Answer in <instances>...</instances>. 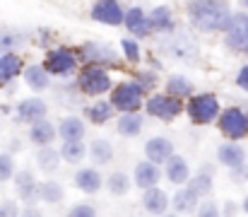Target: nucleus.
Segmentation results:
<instances>
[{
    "instance_id": "f257e3e1",
    "label": "nucleus",
    "mask_w": 248,
    "mask_h": 217,
    "mask_svg": "<svg viewBox=\"0 0 248 217\" xmlns=\"http://www.w3.org/2000/svg\"><path fill=\"white\" fill-rule=\"evenodd\" d=\"M188 19L195 29L200 32H224L232 19V10L227 2H215V0H200L188 5Z\"/></svg>"
},
{
    "instance_id": "f03ea898",
    "label": "nucleus",
    "mask_w": 248,
    "mask_h": 217,
    "mask_svg": "<svg viewBox=\"0 0 248 217\" xmlns=\"http://www.w3.org/2000/svg\"><path fill=\"white\" fill-rule=\"evenodd\" d=\"M186 111H188V116H190V121L193 123H198V126H207V123H212L215 118H219V101H217V97L215 94H193L190 97V101H188V106H186Z\"/></svg>"
},
{
    "instance_id": "7ed1b4c3",
    "label": "nucleus",
    "mask_w": 248,
    "mask_h": 217,
    "mask_svg": "<svg viewBox=\"0 0 248 217\" xmlns=\"http://www.w3.org/2000/svg\"><path fill=\"white\" fill-rule=\"evenodd\" d=\"M219 131L224 133V138H229L232 143L241 140L248 135V114L239 106H229L224 111H219Z\"/></svg>"
},
{
    "instance_id": "20e7f679",
    "label": "nucleus",
    "mask_w": 248,
    "mask_h": 217,
    "mask_svg": "<svg viewBox=\"0 0 248 217\" xmlns=\"http://www.w3.org/2000/svg\"><path fill=\"white\" fill-rule=\"evenodd\" d=\"M142 89L138 82H121L111 94V106L121 114H135L142 106Z\"/></svg>"
},
{
    "instance_id": "39448f33",
    "label": "nucleus",
    "mask_w": 248,
    "mask_h": 217,
    "mask_svg": "<svg viewBox=\"0 0 248 217\" xmlns=\"http://www.w3.org/2000/svg\"><path fill=\"white\" fill-rule=\"evenodd\" d=\"M224 44L236 53H248V12L232 15L229 27L224 29Z\"/></svg>"
},
{
    "instance_id": "423d86ee",
    "label": "nucleus",
    "mask_w": 248,
    "mask_h": 217,
    "mask_svg": "<svg viewBox=\"0 0 248 217\" xmlns=\"http://www.w3.org/2000/svg\"><path fill=\"white\" fill-rule=\"evenodd\" d=\"M145 109H147L150 116H155L159 121H173L183 111V104H181V99H173L169 94H155V97L147 99Z\"/></svg>"
},
{
    "instance_id": "0eeeda50",
    "label": "nucleus",
    "mask_w": 248,
    "mask_h": 217,
    "mask_svg": "<svg viewBox=\"0 0 248 217\" xmlns=\"http://www.w3.org/2000/svg\"><path fill=\"white\" fill-rule=\"evenodd\" d=\"M78 84L84 94H104L111 89V77H108V72L96 68V66H87L78 75Z\"/></svg>"
},
{
    "instance_id": "6e6552de",
    "label": "nucleus",
    "mask_w": 248,
    "mask_h": 217,
    "mask_svg": "<svg viewBox=\"0 0 248 217\" xmlns=\"http://www.w3.org/2000/svg\"><path fill=\"white\" fill-rule=\"evenodd\" d=\"M92 19L94 22H99V24H108V27H118V24H123V7H121V2H116V0H99V2H94L92 5Z\"/></svg>"
},
{
    "instance_id": "1a4fd4ad",
    "label": "nucleus",
    "mask_w": 248,
    "mask_h": 217,
    "mask_svg": "<svg viewBox=\"0 0 248 217\" xmlns=\"http://www.w3.org/2000/svg\"><path fill=\"white\" fill-rule=\"evenodd\" d=\"M46 114H48V106H46V101H44L41 97H29V99H22V101L17 104V118H19L22 123L34 126V123L44 121Z\"/></svg>"
},
{
    "instance_id": "9d476101",
    "label": "nucleus",
    "mask_w": 248,
    "mask_h": 217,
    "mask_svg": "<svg viewBox=\"0 0 248 217\" xmlns=\"http://www.w3.org/2000/svg\"><path fill=\"white\" fill-rule=\"evenodd\" d=\"M46 75H65L75 68V53L70 49H56L46 56V63L41 66Z\"/></svg>"
},
{
    "instance_id": "9b49d317",
    "label": "nucleus",
    "mask_w": 248,
    "mask_h": 217,
    "mask_svg": "<svg viewBox=\"0 0 248 217\" xmlns=\"http://www.w3.org/2000/svg\"><path fill=\"white\" fill-rule=\"evenodd\" d=\"M145 154H147V162L155 164V167L166 164V162L173 157V143H171L169 138L157 135V138L147 140V145H145Z\"/></svg>"
},
{
    "instance_id": "f8f14e48",
    "label": "nucleus",
    "mask_w": 248,
    "mask_h": 217,
    "mask_svg": "<svg viewBox=\"0 0 248 217\" xmlns=\"http://www.w3.org/2000/svg\"><path fill=\"white\" fill-rule=\"evenodd\" d=\"M12 179H15V186H17V196L24 203L34 205V200H39V181L34 179V174L31 171H15Z\"/></svg>"
},
{
    "instance_id": "ddd939ff",
    "label": "nucleus",
    "mask_w": 248,
    "mask_h": 217,
    "mask_svg": "<svg viewBox=\"0 0 248 217\" xmlns=\"http://www.w3.org/2000/svg\"><path fill=\"white\" fill-rule=\"evenodd\" d=\"M84 133H87L84 121L78 118V116H65L56 128V135L63 138V143H82Z\"/></svg>"
},
{
    "instance_id": "4468645a",
    "label": "nucleus",
    "mask_w": 248,
    "mask_h": 217,
    "mask_svg": "<svg viewBox=\"0 0 248 217\" xmlns=\"http://www.w3.org/2000/svg\"><path fill=\"white\" fill-rule=\"evenodd\" d=\"M123 24L128 27V32L133 36H147L152 29H150V19H147V12L142 7H130L125 15H123Z\"/></svg>"
},
{
    "instance_id": "2eb2a0df",
    "label": "nucleus",
    "mask_w": 248,
    "mask_h": 217,
    "mask_svg": "<svg viewBox=\"0 0 248 217\" xmlns=\"http://www.w3.org/2000/svg\"><path fill=\"white\" fill-rule=\"evenodd\" d=\"M159 179H162V169L155 167V164H150L147 159L135 167V184H138V188H142V191L157 188Z\"/></svg>"
},
{
    "instance_id": "dca6fc26",
    "label": "nucleus",
    "mask_w": 248,
    "mask_h": 217,
    "mask_svg": "<svg viewBox=\"0 0 248 217\" xmlns=\"http://www.w3.org/2000/svg\"><path fill=\"white\" fill-rule=\"evenodd\" d=\"M217 159L229 169H241L246 162V152L239 143H224L217 147Z\"/></svg>"
},
{
    "instance_id": "f3484780",
    "label": "nucleus",
    "mask_w": 248,
    "mask_h": 217,
    "mask_svg": "<svg viewBox=\"0 0 248 217\" xmlns=\"http://www.w3.org/2000/svg\"><path fill=\"white\" fill-rule=\"evenodd\" d=\"M101 174L96 171V169H92V167H84L80 169L78 174H75V186L87 193V196H94V193H99L101 191Z\"/></svg>"
},
{
    "instance_id": "a211bd4d",
    "label": "nucleus",
    "mask_w": 248,
    "mask_h": 217,
    "mask_svg": "<svg viewBox=\"0 0 248 217\" xmlns=\"http://www.w3.org/2000/svg\"><path fill=\"white\" fill-rule=\"evenodd\" d=\"M56 138H58L56 135V126L51 121H46V118L34 123V126H29V140L34 145H39V147H51V143Z\"/></svg>"
},
{
    "instance_id": "6ab92c4d",
    "label": "nucleus",
    "mask_w": 248,
    "mask_h": 217,
    "mask_svg": "<svg viewBox=\"0 0 248 217\" xmlns=\"http://www.w3.org/2000/svg\"><path fill=\"white\" fill-rule=\"evenodd\" d=\"M142 205L150 215L162 217L166 213V208H169V196L162 188H150V191L142 193Z\"/></svg>"
},
{
    "instance_id": "aec40b11",
    "label": "nucleus",
    "mask_w": 248,
    "mask_h": 217,
    "mask_svg": "<svg viewBox=\"0 0 248 217\" xmlns=\"http://www.w3.org/2000/svg\"><path fill=\"white\" fill-rule=\"evenodd\" d=\"M166 179H169L171 184H176V186L188 184V179H190V167H188V162H186L183 157L173 154V157L166 162Z\"/></svg>"
},
{
    "instance_id": "412c9836",
    "label": "nucleus",
    "mask_w": 248,
    "mask_h": 217,
    "mask_svg": "<svg viewBox=\"0 0 248 217\" xmlns=\"http://www.w3.org/2000/svg\"><path fill=\"white\" fill-rule=\"evenodd\" d=\"M142 123L145 121H142L140 114H121V118L116 123V131L123 138H138L142 133Z\"/></svg>"
},
{
    "instance_id": "4be33fe9",
    "label": "nucleus",
    "mask_w": 248,
    "mask_h": 217,
    "mask_svg": "<svg viewBox=\"0 0 248 217\" xmlns=\"http://www.w3.org/2000/svg\"><path fill=\"white\" fill-rule=\"evenodd\" d=\"M198 205H200V198L188 186L181 188V191H176V196H173V210L178 215H190V213L198 210Z\"/></svg>"
},
{
    "instance_id": "5701e85b",
    "label": "nucleus",
    "mask_w": 248,
    "mask_h": 217,
    "mask_svg": "<svg viewBox=\"0 0 248 217\" xmlns=\"http://www.w3.org/2000/svg\"><path fill=\"white\" fill-rule=\"evenodd\" d=\"M22 72V58L17 53H2L0 56V87L10 80H15Z\"/></svg>"
},
{
    "instance_id": "b1692460",
    "label": "nucleus",
    "mask_w": 248,
    "mask_h": 217,
    "mask_svg": "<svg viewBox=\"0 0 248 217\" xmlns=\"http://www.w3.org/2000/svg\"><path fill=\"white\" fill-rule=\"evenodd\" d=\"M24 82H27V87H29L31 92H44V89H48V75H46V70H44L39 63H34V66H29V68L24 70Z\"/></svg>"
},
{
    "instance_id": "393cba45",
    "label": "nucleus",
    "mask_w": 248,
    "mask_h": 217,
    "mask_svg": "<svg viewBox=\"0 0 248 217\" xmlns=\"http://www.w3.org/2000/svg\"><path fill=\"white\" fill-rule=\"evenodd\" d=\"M169 51L176 58H193L198 53V46L188 39V34H178L173 36V41H169Z\"/></svg>"
},
{
    "instance_id": "a878e982",
    "label": "nucleus",
    "mask_w": 248,
    "mask_h": 217,
    "mask_svg": "<svg viewBox=\"0 0 248 217\" xmlns=\"http://www.w3.org/2000/svg\"><path fill=\"white\" fill-rule=\"evenodd\" d=\"M166 92H169V97H173V99L190 97V94H193V82H190L186 75H171V77L166 80Z\"/></svg>"
},
{
    "instance_id": "bb28decb",
    "label": "nucleus",
    "mask_w": 248,
    "mask_h": 217,
    "mask_svg": "<svg viewBox=\"0 0 248 217\" xmlns=\"http://www.w3.org/2000/svg\"><path fill=\"white\" fill-rule=\"evenodd\" d=\"M87 61H96V63H116V51L108 44H87L84 46Z\"/></svg>"
},
{
    "instance_id": "cd10ccee",
    "label": "nucleus",
    "mask_w": 248,
    "mask_h": 217,
    "mask_svg": "<svg viewBox=\"0 0 248 217\" xmlns=\"http://www.w3.org/2000/svg\"><path fill=\"white\" fill-rule=\"evenodd\" d=\"M63 198H65V191H63L61 184H56V181H44V184H39V200H44V203H48V205H58Z\"/></svg>"
},
{
    "instance_id": "c85d7f7f",
    "label": "nucleus",
    "mask_w": 248,
    "mask_h": 217,
    "mask_svg": "<svg viewBox=\"0 0 248 217\" xmlns=\"http://www.w3.org/2000/svg\"><path fill=\"white\" fill-rule=\"evenodd\" d=\"M84 114H87V118H89L92 123L104 126V123L111 121V116H113V106H111V101H96V104H92Z\"/></svg>"
},
{
    "instance_id": "c756f323",
    "label": "nucleus",
    "mask_w": 248,
    "mask_h": 217,
    "mask_svg": "<svg viewBox=\"0 0 248 217\" xmlns=\"http://www.w3.org/2000/svg\"><path fill=\"white\" fill-rule=\"evenodd\" d=\"M212 174H210V169H202L198 176H190L188 179V188L198 196V198H202V196H207V193H212Z\"/></svg>"
},
{
    "instance_id": "7c9ffc66",
    "label": "nucleus",
    "mask_w": 248,
    "mask_h": 217,
    "mask_svg": "<svg viewBox=\"0 0 248 217\" xmlns=\"http://www.w3.org/2000/svg\"><path fill=\"white\" fill-rule=\"evenodd\" d=\"M89 157L96 162V164H108L111 159H113V145L108 143V140H104V138H99V140H94V143L89 145Z\"/></svg>"
},
{
    "instance_id": "2f4dec72",
    "label": "nucleus",
    "mask_w": 248,
    "mask_h": 217,
    "mask_svg": "<svg viewBox=\"0 0 248 217\" xmlns=\"http://www.w3.org/2000/svg\"><path fill=\"white\" fill-rule=\"evenodd\" d=\"M147 19H150V29L152 32H169L171 29V12H169V7H164V5L155 7L147 15Z\"/></svg>"
},
{
    "instance_id": "473e14b6",
    "label": "nucleus",
    "mask_w": 248,
    "mask_h": 217,
    "mask_svg": "<svg viewBox=\"0 0 248 217\" xmlns=\"http://www.w3.org/2000/svg\"><path fill=\"white\" fill-rule=\"evenodd\" d=\"M61 154V162H68V164H78L87 157V147L82 143H63V147L58 150Z\"/></svg>"
},
{
    "instance_id": "72a5a7b5",
    "label": "nucleus",
    "mask_w": 248,
    "mask_h": 217,
    "mask_svg": "<svg viewBox=\"0 0 248 217\" xmlns=\"http://www.w3.org/2000/svg\"><path fill=\"white\" fill-rule=\"evenodd\" d=\"M36 164L41 167V171H56L61 164V154L53 147H41L36 152Z\"/></svg>"
},
{
    "instance_id": "f704fd0d",
    "label": "nucleus",
    "mask_w": 248,
    "mask_h": 217,
    "mask_svg": "<svg viewBox=\"0 0 248 217\" xmlns=\"http://www.w3.org/2000/svg\"><path fill=\"white\" fill-rule=\"evenodd\" d=\"M106 188H108L111 196H125V193L130 191V179H128V174L113 171V174L108 176V181H106Z\"/></svg>"
},
{
    "instance_id": "c9c22d12",
    "label": "nucleus",
    "mask_w": 248,
    "mask_h": 217,
    "mask_svg": "<svg viewBox=\"0 0 248 217\" xmlns=\"http://www.w3.org/2000/svg\"><path fill=\"white\" fill-rule=\"evenodd\" d=\"M19 44H22V39L17 34H12V32H7V29L0 27V56L2 53H12Z\"/></svg>"
},
{
    "instance_id": "e433bc0d",
    "label": "nucleus",
    "mask_w": 248,
    "mask_h": 217,
    "mask_svg": "<svg viewBox=\"0 0 248 217\" xmlns=\"http://www.w3.org/2000/svg\"><path fill=\"white\" fill-rule=\"evenodd\" d=\"M121 49H123V56H125V61L128 63H138L140 61V46H138V41L135 39H123L121 41Z\"/></svg>"
},
{
    "instance_id": "4c0bfd02",
    "label": "nucleus",
    "mask_w": 248,
    "mask_h": 217,
    "mask_svg": "<svg viewBox=\"0 0 248 217\" xmlns=\"http://www.w3.org/2000/svg\"><path fill=\"white\" fill-rule=\"evenodd\" d=\"M15 176V162L7 152H0V184L10 181Z\"/></svg>"
},
{
    "instance_id": "58836bf2",
    "label": "nucleus",
    "mask_w": 248,
    "mask_h": 217,
    "mask_svg": "<svg viewBox=\"0 0 248 217\" xmlns=\"http://www.w3.org/2000/svg\"><path fill=\"white\" fill-rule=\"evenodd\" d=\"M195 215L198 217H222V213H219V208H217L212 200H207V203H200V205H198Z\"/></svg>"
},
{
    "instance_id": "ea45409f",
    "label": "nucleus",
    "mask_w": 248,
    "mask_h": 217,
    "mask_svg": "<svg viewBox=\"0 0 248 217\" xmlns=\"http://www.w3.org/2000/svg\"><path fill=\"white\" fill-rule=\"evenodd\" d=\"M68 217H96V208H92V205H87V203H80V205L70 208Z\"/></svg>"
},
{
    "instance_id": "a19ab883",
    "label": "nucleus",
    "mask_w": 248,
    "mask_h": 217,
    "mask_svg": "<svg viewBox=\"0 0 248 217\" xmlns=\"http://www.w3.org/2000/svg\"><path fill=\"white\" fill-rule=\"evenodd\" d=\"M19 205L17 200H2L0 203V217H19Z\"/></svg>"
},
{
    "instance_id": "79ce46f5",
    "label": "nucleus",
    "mask_w": 248,
    "mask_h": 217,
    "mask_svg": "<svg viewBox=\"0 0 248 217\" xmlns=\"http://www.w3.org/2000/svg\"><path fill=\"white\" fill-rule=\"evenodd\" d=\"M138 84H140V89L145 92V87H152V84H155V75H152V72H140V75H138Z\"/></svg>"
},
{
    "instance_id": "37998d69",
    "label": "nucleus",
    "mask_w": 248,
    "mask_h": 217,
    "mask_svg": "<svg viewBox=\"0 0 248 217\" xmlns=\"http://www.w3.org/2000/svg\"><path fill=\"white\" fill-rule=\"evenodd\" d=\"M236 84H239L244 92H248V66H244V68L239 70V75H236Z\"/></svg>"
},
{
    "instance_id": "c03bdc74",
    "label": "nucleus",
    "mask_w": 248,
    "mask_h": 217,
    "mask_svg": "<svg viewBox=\"0 0 248 217\" xmlns=\"http://www.w3.org/2000/svg\"><path fill=\"white\" fill-rule=\"evenodd\" d=\"M19 217H44V215H41V210H39V208L29 205L27 210H22V213H19Z\"/></svg>"
},
{
    "instance_id": "a18cd8bd",
    "label": "nucleus",
    "mask_w": 248,
    "mask_h": 217,
    "mask_svg": "<svg viewBox=\"0 0 248 217\" xmlns=\"http://www.w3.org/2000/svg\"><path fill=\"white\" fill-rule=\"evenodd\" d=\"M244 213L248 215V196H246V200H244Z\"/></svg>"
},
{
    "instance_id": "49530a36",
    "label": "nucleus",
    "mask_w": 248,
    "mask_h": 217,
    "mask_svg": "<svg viewBox=\"0 0 248 217\" xmlns=\"http://www.w3.org/2000/svg\"><path fill=\"white\" fill-rule=\"evenodd\" d=\"M241 5H244V10H248V0H244V2H241Z\"/></svg>"
},
{
    "instance_id": "de8ad7c7",
    "label": "nucleus",
    "mask_w": 248,
    "mask_h": 217,
    "mask_svg": "<svg viewBox=\"0 0 248 217\" xmlns=\"http://www.w3.org/2000/svg\"><path fill=\"white\" fill-rule=\"evenodd\" d=\"M162 217H178V215H162Z\"/></svg>"
}]
</instances>
